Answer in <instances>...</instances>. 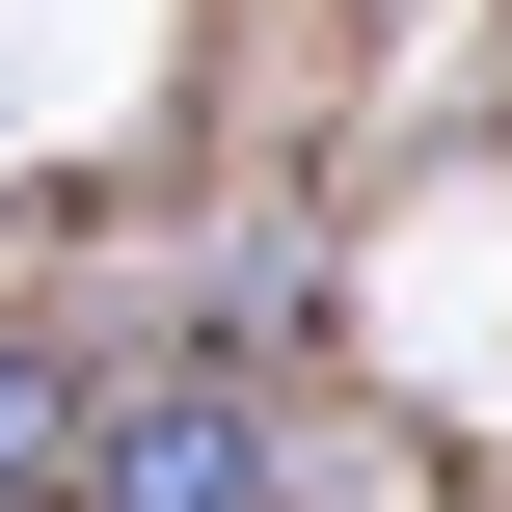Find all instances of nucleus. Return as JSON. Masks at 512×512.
<instances>
[{"label":"nucleus","mask_w":512,"mask_h":512,"mask_svg":"<svg viewBox=\"0 0 512 512\" xmlns=\"http://www.w3.org/2000/svg\"><path fill=\"white\" fill-rule=\"evenodd\" d=\"M81 512H270V405H216V378L108 405V432H81Z\"/></svg>","instance_id":"1"},{"label":"nucleus","mask_w":512,"mask_h":512,"mask_svg":"<svg viewBox=\"0 0 512 512\" xmlns=\"http://www.w3.org/2000/svg\"><path fill=\"white\" fill-rule=\"evenodd\" d=\"M27 486H81V378H54V351H0V512Z\"/></svg>","instance_id":"2"}]
</instances>
